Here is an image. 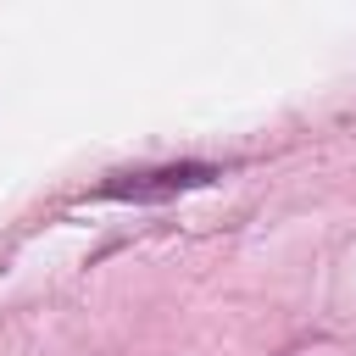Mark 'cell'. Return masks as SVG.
Listing matches in <instances>:
<instances>
[{
    "label": "cell",
    "instance_id": "obj_1",
    "mask_svg": "<svg viewBox=\"0 0 356 356\" xmlns=\"http://www.w3.org/2000/svg\"><path fill=\"white\" fill-rule=\"evenodd\" d=\"M211 178H222L211 161H167V167H139V172H111L100 184V195L111 200H172L184 189H206Z\"/></svg>",
    "mask_w": 356,
    "mask_h": 356
}]
</instances>
